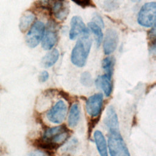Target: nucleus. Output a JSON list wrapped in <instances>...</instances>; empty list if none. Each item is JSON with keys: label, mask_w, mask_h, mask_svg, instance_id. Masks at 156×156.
Segmentation results:
<instances>
[{"label": "nucleus", "mask_w": 156, "mask_h": 156, "mask_svg": "<svg viewBox=\"0 0 156 156\" xmlns=\"http://www.w3.org/2000/svg\"><path fill=\"white\" fill-rule=\"evenodd\" d=\"M69 130L65 126H59L48 129L44 131L40 145L46 149H55L66 141Z\"/></svg>", "instance_id": "obj_1"}, {"label": "nucleus", "mask_w": 156, "mask_h": 156, "mask_svg": "<svg viewBox=\"0 0 156 156\" xmlns=\"http://www.w3.org/2000/svg\"><path fill=\"white\" fill-rule=\"evenodd\" d=\"M91 47V40L89 34L82 35L76 42L71 54V61L77 67L85 65Z\"/></svg>", "instance_id": "obj_2"}, {"label": "nucleus", "mask_w": 156, "mask_h": 156, "mask_svg": "<svg viewBox=\"0 0 156 156\" xmlns=\"http://www.w3.org/2000/svg\"><path fill=\"white\" fill-rule=\"evenodd\" d=\"M108 146L111 156H130L127 145L119 130L109 132Z\"/></svg>", "instance_id": "obj_3"}, {"label": "nucleus", "mask_w": 156, "mask_h": 156, "mask_svg": "<svg viewBox=\"0 0 156 156\" xmlns=\"http://www.w3.org/2000/svg\"><path fill=\"white\" fill-rule=\"evenodd\" d=\"M156 3L154 1L145 3L140 9L137 17L138 24L144 27H152L155 25Z\"/></svg>", "instance_id": "obj_4"}, {"label": "nucleus", "mask_w": 156, "mask_h": 156, "mask_svg": "<svg viewBox=\"0 0 156 156\" xmlns=\"http://www.w3.org/2000/svg\"><path fill=\"white\" fill-rule=\"evenodd\" d=\"M45 31V26L43 22L36 21L29 29L26 37V42L31 48H35L41 41Z\"/></svg>", "instance_id": "obj_5"}, {"label": "nucleus", "mask_w": 156, "mask_h": 156, "mask_svg": "<svg viewBox=\"0 0 156 156\" xmlns=\"http://www.w3.org/2000/svg\"><path fill=\"white\" fill-rule=\"evenodd\" d=\"M48 4L53 16L57 20H65L69 14V6L66 0H44Z\"/></svg>", "instance_id": "obj_6"}, {"label": "nucleus", "mask_w": 156, "mask_h": 156, "mask_svg": "<svg viewBox=\"0 0 156 156\" xmlns=\"http://www.w3.org/2000/svg\"><path fill=\"white\" fill-rule=\"evenodd\" d=\"M67 113V105L66 103L60 100L46 113L47 119L55 124L61 123L65 118Z\"/></svg>", "instance_id": "obj_7"}, {"label": "nucleus", "mask_w": 156, "mask_h": 156, "mask_svg": "<svg viewBox=\"0 0 156 156\" xmlns=\"http://www.w3.org/2000/svg\"><path fill=\"white\" fill-rule=\"evenodd\" d=\"M58 41V32L54 22L48 24L47 29L41 40V46L44 50H51L55 45Z\"/></svg>", "instance_id": "obj_8"}, {"label": "nucleus", "mask_w": 156, "mask_h": 156, "mask_svg": "<svg viewBox=\"0 0 156 156\" xmlns=\"http://www.w3.org/2000/svg\"><path fill=\"white\" fill-rule=\"evenodd\" d=\"M103 104V95L96 93L90 96L86 101L85 108L87 113L91 117H96L101 112Z\"/></svg>", "instance_id": "obj_9"}, {"label": "nucleus", "mask_w": 156, "mask_h": 156, "mask_svg": "<svg viewBox=\"0 0 156 156\" xmlns=\"http://www.w3.org/2000/svg\"><path fill=\"white\" fill-rule=\"evenodd\" d=\"M70 24L71 28L69 36L71 40H74L79 35L89 34V30L80 16H74L71 18Z\"/></svg>", "instance_id": "obj_10"}, {"label": "nucleus", "mask_w": 156, "mask_h": 156, "mask_svg": "<svg viewBox=\"0 0 156 156\" xmlns=\"http://www.w3.org/2000/svg\"><path fill=\"white\" fill-rule=\"evenodd\" d=\"M118 43V35L117 32L113 29L106 31L103 41V49L105 54L109 55L116 49Z\"/></svg>", "instance_id": "obj_11"}, {"label": "nucleus", "mask_w": 156, "mask_h": 156, "mask_svg": "<svg viewBox=\"0 0 156 156\" xmlns=\"http://www.w3.org/2000/svg\"><path fill=\"white\" fill-rule=\"evenodd\" d=\"M105 126L110 131L119 130V123L117 114L112 106L108 108L104 119Z\"/></svg>", "instance_id": "obj_12"}, {"label": "nucleus", "mask_w": 156, "mask_h": 156, "mask_svg": "<svg viewBox=\"0 0 156 156\" xmlns=\"http://www.w3.org/2000/svg\"><path fill=\"white\" fill-rule=\"evenodd\" d=\"M95 83L97 87L101 88L104 93L105 95L108 97L112 92V77L106 74L99 76L96 79Z\"/></svg>", "instance_id": "obj_13"}, {"label": "nucleus", "mask_w": 156, "mask_h": 156, "mask_svg": "<svg viewBox=\"0 0 156 156\" xmlns=\"http://www.w3.org/2000/svg\"><path fill=\"white\" fill-rule=\"evenodd\" d=\"M93 137L100 156H108L107 143L102 132L99 130L95 131Z\"/></svg>", "instance_id": "obj_14"}, {"label": "nucleus", "mask_w": 156, "mask_h": 156, "mask_svg": "<svg viewBox=\"0 0 156 156\" xmlns=\"http://www.w3.org/2000/svg\"><path fill=\"white\" fill-rule=\"evenodd\" d=\"M80 116V107L78 104H73L69 110V115H68V124L70 127H75L79 122Z\"/></svg>", "instance_id": "obj_15"}, {"label": "nucleus", "mask_w": 156, "mask_h": 156, "mask_svg": "<svg viewBox=\"0 0 156 156\" xmlns=\"http://www.w3.org/2000/svg\"><path fill=\"white\" fill-rule=\"evenodd\" d=\"M59 58V52L57 49H54L47 53L41 59V64L45 68L52 66Z\"/></svg>", "instance_id": "obj_16"}, {"label": "nucleus", "mask_w": 156, "mask_h": 156, "mask_svg": "<svg viewBox=\"0 0 156 156\" xmlns=\"http://www.w3.org/2000/svg\"><path fill=\"white\" fill-rule=\"evenodd\" d=\"M88 26L90 30L93 33L95 37L97 47L99 48L103 39V33H102L101 27L93 21L90 22Z\"/></svg>", "instance_id": "obj_17"}, {"label": "nucleus", "mask_w": 156, "mask_h": 156, "mask_svg": "<svg viewBox=\"0 0 156 156\" xmlns=\"http://www.w3.org/2000/svg\"><path fill=\"white\" fill-rule=\"evenodd\" d=\"M35 19V15L30 12H26L21 18L20 21V29L21 31H25L32 23Z\"/></svg>", "instance_id": "obj_18"}, {"label": "nucleus", "mask_w": 156, "mask_h": 156, "mask_svg": "<svg viewBox=\"0 0 156 156\" xmlns=\"http://www.w3.org/2000/svg\"><path fill=\"white\" fill-rule=\"evenodd\" d=\"M115 65V60L112 57L105 58L102 62V67L105 72V74L112 77Z\"/></svg>", "instance_id": "obj_19"}, {"label": "nucleus", "mask_w": 156, "mask_h": 156, "mask_svg": "<svg viewBox=\"0 0 156 156\" xmlns=\"http://www.w3.org/2000/svg\"><path fill=\"white\" fill-rule=\"evenodd\" d=\"M80 82L85 87H90L93 83L92 77L90 73L88 72L82 73L80 76Z\"/></svg>", "instance_id": "obj_20"}, {"label": "nucleus", "mask_w": 156, "mask_h": 156, "mask_svg": "<svg viewBox=\"0 0 156 156\" xmlns=\"http://www.w3.org/2000/svg\"><path fill=\"white\" fill-rule=\"evenodd\" d=\"M119 4L118 1L115 0H107L104 2V9L105 11L110 12L118 8Z\"/></svg>", "instance_id": "obj_21"}, {"label": "nucleus", "mask_w": 156, "mask_h": 156, "mask_svg": "<svg viewBox=\"0 0 156 156\" xmlns=\"http://www.w3.org/2000/svg\"><path fill=\"white\" fill-rule=\"evenodd\" d=\"M93 22H94V23L98 24L101 28L104 27V23L102 20V18L99 14L94 15L93 18Z\"/></svg>", "instance_id": "obj_22"}, {"label": "nucleus", "mask_w": 156, "mask_h": 156, "mask_svg": "<svg viewBox=\"0 0 156 156\" xmlns=\"http://www.w3.org/2000/svg\"><path fill=\"white\" fill-rule=\"evenodd\" d=\"M72 1H74L77 5H79L82 7H88V6L92 5L91 0H72Z\"/></svg>", "instance_id": "obj_23"}, {"label": "nucleus", "mask_w": 156, "mask_h": 156, "mask_svg": "<svg viewBox=\"0 0 156 156\" xmlns=\"http://www.w3.org/2000/svg\"><path fill=\"white\" fill-rule=\"evenodd\" d=\"M29 156H50L49 154L41 150H37L30 152Z\"/></svg>", "instance_id": "obj_24"}, {"label": "nucleus", "mask_w": 156, "mask_h": 156, "mask_svg": "<svg viewBox=\"0 0 156 156\" xmlns=\"http://www.w3.org/2000/svg\"><path fill=\"white\" fill-rule=\"evenodd\" d=\"M49 79V73L46 71H43L41 73L39 79L41 82H44Z\"/></svg>", "instance_id": "obj_25"}, {"label": "nucleus", "mask_w": 156, "mask_h": 156, "mask_svg": "<svg viewBox=\"0 0 156 156\" xmlns=\"http://www.w3.org/2000/svg\"><path fill=\"white\" fill-rule=\"evenodd\" d=\"M132 1H133V2H140V1H141V0H132Z\"/></svg>", "instance_id": "obj_26"}]
</instances>
